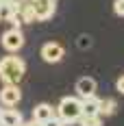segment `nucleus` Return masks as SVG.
<instances>
[{"mask_svg": "<svg viewBox=\"0 0 124 126\" xmlns=\"http://www.w3.org/2000/svg\"><path fill=\"white\" fill-rule=\"evenodd\" d=\"M24 72H26V63H24V59L15 57V52L7 54L4 59H0V78H2V83L18 85L22 80Z\"/></svg>", "mask_w": 124, "mask_h": 126, "instance_id": "obj_1", "label": "nucleus"}, {"mask_svg": "<svg viewBox=\"0 0 124 126\" xmlns=\"http://www.w3.org/2000/svg\"><path fill=\"white\" fill-rule=\"evenodd\" d=\"M57 115L63 120V124H74L76 120H81V98L65 96L57 107Z\"/></svg>", "mask_w": 124, "mask_h": 126, "instance_id": "obj_2", "label": "nucleus"}, {"mask_svg": "<svg viewBox=\"0 0 124 126\" xmlns=\"http://www.w3.org/2000/svg\"><path fill=\"white\" fill-rule=\"evenodd\" d=\"M0 41H2V48L7 52H18L24 46V35H22V31L18 26H13V28H9V31L2 33Z\"/></svg>", "mask_w": 124, "mask_h": 126, "instance_id": "obj_3", "label": "nucleus"}, {"mask_svg": "<svg viewBox=\"0 0 124 126\" xmlns=\"http://www.w3.org/2000/svg\"><path fill=\"white\" fill-rule=\"evenodd\" d=\"M39 54H41V59L46 63H59L63 59V54H65V48H63L59 41H46L41 46Z\"/></svg>", "mask_w": 124, "mask_h": 126, "instance_id": "obj_4", "label": "nucleus"}, {"mask_svg": "<svg viewBox=\"0 0 124 126\" xmlns=\"http://www.w3.org/2000/svg\"><path fill=\"white\" fill-rule=\"evenodd\" d=\"M20 100H22L20 87L11 85V83H4V87L0 89V102H2V107H15Z\"/></svg>", "mask_w": 124, "mask_h": 126, "instance_id": "obj_5", "label": "nucleus"}, {"mask_svg": "<svg viewBox=\"0 0 124 126\" xmlns=\"http://www.w3.org/2000/svg\"><path fill=\"white\" fill-rule=\"evenodd\" d=\"M74 89H76V96H81V100H83V98H91V96H96L98 85H96V80H94L91 76H83V78L76 80Z\"/></svg>", "mask_w": 124, "mask_h": 126, "instance_id": "obj_6", "label": "nucleus"}, {"mask_svg": "<svg viewBox=\"0 0 124 126\" xmlns=\"http://www.w3.org/2000/svg\"><path fill=\"white\" fill-rule=\"evenodd\" d=\"M35 7V17L37 20H50L54 15V0H31Z\"/></svg>", "mask_w": 124, "mask_h": 126, "instance_id": "obj_7", "label": "nucleus"}, {"mask_svg": "<svg viewBox=\"0 0 124 126\" xmlns=\"http://www.w3.org/2000/svg\"><path fill=\"white\" fill-rule=\"evenodd\" d=\"M20 124H22V115L13 107H2L0 109V126H20Z\"/></svg>", "mask_w": 124, "mask_h": 126, "instance_id": "obj_8", "label": "nucleus"}, {"mask_svg": "<svg viewBox=\"0 0 124 126\" xmlns=\"http://www.w3.org/2000/svg\"><path fill=\"white\" fill-rule=\"evenodd\" d=\"M81 115H100V100L98 98H83L81 100Z\"/></svg>", "mask_w": 124, "mask_h": 126, "instance_id": "obj_9", "label": "nucleus"}, {"mask_svg": "<svg viewBox=\"0 0 124 126\" xmlns=\"http://www.w3.org/2000/svg\"><path fill=\"white\" fill-rule=\"evenodd\" d=\"M52 115H54V109L50 107L48 102H41V104H37V107L33 109V120L39 122V124H41V122H46V120L52 117Z\"/></svg>", "mask_w": 124, "mask_h": 126, "instance_id": "obj_10", "label": "nucleus"}, {"mask_svg": "<svg viewBox=\"0 0 124 126\" xmlns=\"http://www.w3.org/2000/svg\"><path fill=\"white\" fill-rule=\"evenodd\" d=\"M15 11H18V4L0 2V22H11L13 17H15Z\"/></svg>", "mask_w": 124, "mask_h": 126, "instance_id": "obj_11", "label": "nucleus"}, {"mask_svg": "<svg viewBox=\"0 0 124 126\" xmlns=\"http://www.w3.org/2000/svg\"><path fill=\"white\" fill-rule=\"evenodd\" d=\"M115 109H118V104H115L113 98L100 100V115H113V113H115Z\"/></svg>", "mask_w": 124, "mask_h": 126, "instance_id": "obj_12", "label": "nucleus"}, {"mask_svg": "<svg viewBox=\"0 0 124 126\" xmlns=\"http://www.w3.org/2000/svg\"><path fill=\"white\" fill-rule=\"evenodd\" d=\"M81 126H102L100 115H81Z\"/></svg>", "mask_w": 124, "mask_h": 126, "instance_id": "obj_13", "label": "nucleus"}, {"mask_svg": "<svg viewBox=\"0 0 124 126\" xmlns=\"http://www.w3.org/2000/svg\"><path fill=\"white\" fill-rule=\"evenodd\" d=\"M41 126H63V120L59 117V115H52V117H48L46 122H41Z\"/></svg>", "mask_w": 124, "mask_h": 126, "instance_id": "obj_14", "label": "nucleus"}, {"mask_svg": "<svg viewBox=\"0 0 124 126\" xmlns=\"http://www.w3.org/2000/svg\"><path fill=\"white\" fill-rule=\"evenodd\" d=\"M113 11H115V15L124 17V0H115L113 2Z\"/></svg>", "mask_w": 124, "mask_h": 126, "instance_id": "obj_15", "label": "nucleus"}, {"mask_svg": "<svg viewBox=\"0 0 124 126\" xmlns=\"http://www.w3.org/2000/svg\"><path fill=\"white\" fill-rule=\"evenodd\" d=\"M115 89H118L120 94H124V74L118 78V83H115Z\"/></svg>", "mask_w": 124, "mask_h": 126, "instance_id": "obj_16", "label": "nucleus"}, {"mask_svg": "<svg viewBox=\"0 0 124 126\" xmlns=\"http://www.w3.org/2000/svg\"><path fill=\"white\" fill-rule=\"evenodd\" d=\"M0 2H11V4H18V7H20V2H22V0H0Z\"/></svg>", "mask_w": 124, "mask_h": 126, "instance_id": "obj_17", "label": "nucleus"}, {"mask_svg": "<svg viewBox=\"0 0 124 126\" xmlns=\"http://www.w3.org/2000/svg\"><path fill=\"white\" fill-rule=\"evenodd\" d=\"M54 2H57V0H54Z\"/></svg>", "mask_w": 124, "mask_h": 126, "instance_id": "obj_18", "label": "nucleus"}]
</instances>
